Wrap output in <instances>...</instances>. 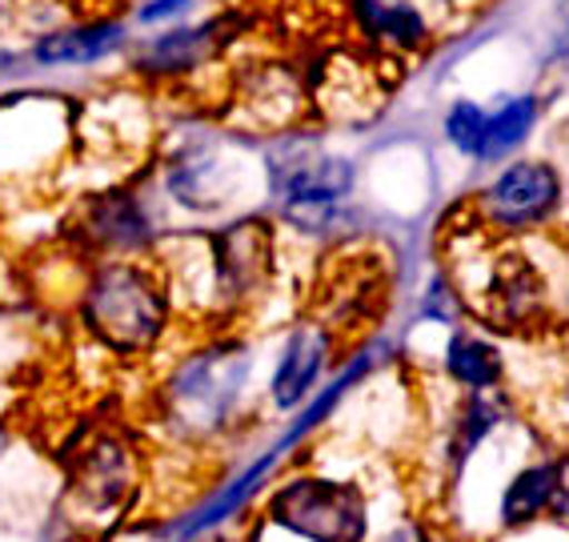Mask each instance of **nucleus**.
<instances>
[{"instance_id": "412c9836", "label": "nucleus", "mask_w": 569, "mask_h": 542, "mask_svg": "<svg viewBox=\"0 0 569 542\" xmlns=\"http://www.w3.org/2000/svg\"><path fill=\"white\" fill-rule=\"evenodd\" d=\"M377 542H433V534L421 522H397L393 531H386Z\"/></svg>"}, {"instance_id": "6e6552de", "label": "nucleus", "mask_w": 569, "mask_h": 542, "mask_svg": "<svg viewBox=\"0 0 569 542\" xmlns=\"http://www.w3.org/2000/svg\"><path fill=\"white\" fill-rule=\"evenodd\" d=\"M241 161L213 134H189L161 154L164 197L189 217H217L241 197Z\"/></svg>"}, {"instance_id": "dca6fc26", "label": "nucleus", "mask_w": 569, "mask_h": 542, "mask_svg": "<svg viewBox=\"0 0 569 542\" xmlns=\"http://www.w3.org/2000/svg\"><path fill=\"white\" fill-rule=\"evenodd\" d=\"M357 24L366 29L369 41L397 52H413L429 41L426 12L413 9L409 0H357Z\"/></svg>"}, {"instance_id": "4be33fe9", "label": "nucleus", "mask_w": 569, "mask_h": 542, "mask_svg": "<svg viewBox=\"0 0 569 542\" xmlns=\"http://www.w3.org/2000/svg\"><path fill=\"white\" fill-rule=\"evenodd\" d=\"M17 4H21V0H0V32L17 21Z\"/></svg>"}, {"instance_id": "f257e3e1", "label": "nucleus", "mask_w": 569, "mask_h": 542, "mask_svg": "<svg viewBox=\"0 0 569 542\" xmlns=\"http://www.w3.org/2000/svg\"><path fill=\"white\" fill-rule=\"evenodd\" d=\"M253 346L237 329H221L184 349L157 382V426L181 451L217 446L237 430L253 386Z\"/></svg>"}, {"instance_id": "0eeeda50", "label": "nucleus", "mask_w": 569, "mask_h": 542, "mask_svg": "<svg viewBox=\"0 0 569 542\" xmlns=\"http://www.w3.org/2000/svg\"><path fill=\"white\" fill-rule=\"evenodd\" d=\"M72 246L89 262L104 257H153L161 246V217L132 181L92 189L72 214Z\"/></svg>"}, {"instance_id": "6ab92c4d", "label": "nucleus", "mask_w": 569, "mask_h": 542, "mask_svg": "<svg viewBox=\"0 0 569 542\" xmlns=\"http://www.w3.org/2000/svg\"><path fill=\"white\" fill-rule=\"evenodd\" d=\"M189 9H193V0H141V4H137V24L153 29V24L189 17Z\"/></svg>"}, {"instance_id": "9b49d317", "label": "nucleus", "mask_w": 569, "mask_h": 542, "mask_svg": "<svg viewBox=\"0 0 569 542\" xmlns=\"http://www.w3.org/2000/svg\"><path fill=\"white\" fill-rule=\"evenodd\" d=\"M237 37L233 17H209V21L181 24V29H169L161 37H153L149 45L132 52L129 65L141 81H181V77H193L209 61L221 57V49H229V41Z\"/></svg>"}, {"instance_id": "9d476101", "label": "nucleus", "mask_w": 569, "mask_h": 542, "mask_svg": "<svg viewBox=\"0 0 569 542\" xmlns=\"http://www.w3.org/2000/svg\"><path fill=\"white\" fill-rule=\"evenodd\" d=\"M337 354V329L321 314L297 317L281 342V354L269 374V406L289 414L313 394V386L326 378L329 362Z\"/></svg>"}, {"instance_id": "5701e85b", "label": "nucleus", "mask_w": 569, "mask_h": 542, "mask_svg": "<svg viewBox=\"0 0 569 542\" xmlns=\"http://www.w3.org/2000/svg\"><path fill=\"white\" fill-rule=\"evenodd\" d=\"M4 446H9V430L0 426V454H4Z\"/></svg>"}, {"instance_id": "1a4fd4ad", "label": "nucleus", "mask_w": 569, "mask_h": 542, "mask_svg": "<svg viewBox=\"0 0 569 542\" xmlns=\"http://www.w3.org/2000/svg\"><path fill=\"white\" fill-rule=\"evenodd\" d=\"M486 262L478 294L466 297V314H481L501 334H533L549 317V277L513 237H501Z\"/></svg>"}, {"instance_id": "f03ea898", "label": "nucleus", "mask_w": 569, "mask_h": 542, "mask_svg": "<svg viewBox=\"0 0 569 542\" xmlns=\"http://www.w3.org/2000/svg\"><path fill=\"white\" fill-rule=\"evenodd\" d=\"M72 314L84 338L117 362L153 358L177 322L173 294L153 257L89 262Z\"/></svg>"}, {"instance_id": "423d86ee", "label": "nucleus", "mask_w": 569, "mask_h": 542, "mask_svg": "<svg viewBox=\"0 0 569 542\" xmlns=\"http://www.w3.org/2000/svg\"><path fill=\"white\" fill-rule=\"evenodd\" d=\"M566 181L546 157L506 161L473 197V226L489 237H521L561 214Z\"/></svg>"}, {"instance_id": "aec40b11", "label": "nucleus", "mask_w": 569, "mask_h": 542, "mask_svg": "<svg viewBox=\"0 0 569 542\" xmlns=\"http://www.w3.org/2000/svg\"><path fill=\"white\" fill-rule=\"evenodd\" d=\"M549 522H553L558 531H569V451H561V454H558V482H553Z\"/></svg>"}, {"instance_id": "2eb2a0df", "label": "nucleus", "mask_w": 569, "mask_h": 542, "mask_svg": "<svg viewBox=\"0 0 569 542\" xmlns=\"http://www.w3.org/2000/svg\"><path fill=\"white\" fill-rule=\"evenodd\" d=\"M506 418H509L506 398H498V394H466L446 434V471L449 474L466 471L469 459L493 438V430Z\"/></svg>"}, {"instance_id": "7ed1b4c3", "label": "nucleus", "mask_w": 569, "mask_h": 542, "mask_svg": "<svg viewBox=\"0 0 569 542\" xmlns=\"http://www.w3.org/2000/svg\"><path fill=\"white\" fill-rule=\"evenodd\" d=\"M201 277L173 289V306L189 294V306L213 334L233 329L249 309L264 302L277 282V234L264 214H244L217 226L213 234L193 237Z\"/></svg>"}, {"instance_id": "f3484780", "label": "nucleus", "mask_w": 569, "mask_h": 542, "mask_svg": "<svg viewBox=\"0 0 569 542\" xmlns=\"http://www.w3.org/2000/svg\"><path fill=\"white\" fill-rule=\"evenodd\" d=\"M541 121V101L533 92H521V97H509L501 101L486 121V137H481V165H498L509 161V154H518L521 145L529 141L533 125Z\"/></svg>"}, {"instance_id": "39448f33", "label": "nucleus", "mask_w": 569, "mask_h": 542, "mask_svg": "<svg viewBox=\"0 0 569 542\" xmlns=\"http://www.w3.org/2000/svg\"><path fill=\"white\" fill-rule=\"evenodd\" d=\"M69 506L81 519L129 514L144 491V454L129 430L97 426L69 454Z\"/></svg>"}, {"instance_id": "20e7f679", "label": "nucleus", "mask_w": 569, "mask_h": 542, "mask_svg": "<svg viewBox=\"0 0 569 542\" xmlns=\"http://www.w3.org/2000/svg\"><path fill=\"white\" fill-rule=\"evenodd\" d=\"M264 522L301 542H373V502L353 479L293 471L264 494Z\"/></svg>"}, {"instance_id": "a211bd4d", "label": "nucleus", "mask_w": 569, "mask_h": 542, "mask_svg": "<svg viewBox=\"0 0 569 542\" xmlns=\"http://www.w3.org/2000/svg\"><path fill=\"white\" fill-rule=\"evenodd\" d=\"M486 121H489V109H486V105L461 97V101H453L446 109V121H441V129H446V141L453 145V149H458L461 157L478 161L481 137H486Z\"/></svg>"}, {"instance_id": "b1692460", "label": "nucleus", "mask_w": 569, "mask_h": 542, "mask_svg": "<svg viewBox=\"0 0 569 542\" xmlns=\"http://www.w3.org/2000/svg\"><path fill=\"white\" fill-rule=\"evenodd\" d=\"M112 4H141V0H112Z\"/></svg>"}, {"instance_id": "ddd939ff", "label": "nucleus", "mask_w": 569, "mask_h": 542, "mask_svg": "<svg viewBox=\"0 0 569 542\" xmlns=\"http://www.w3.org/2000/svg\"><path fill=\"white\" fill-rule=\"evenodd\" d=\"M553 482H558V454L529 459L513 471V479L501 486L498 499V526L501 531H529L541 519H549L553 502Z\"/></svg>"}, {"instance_id": "f8f14e48", "label": "nucleus", "mask_w": 569, "mask_h": 542, "mask_svg": "<svg viewBox=\"0 0 569 542\" xmlns=\"http://www.w3.org/2000/svg\"><path fill=\"white\" fill-rule=\"evenodd\" d=\"M124 45H129V24L117 17H97V21L41 32L29 49V61L41 69H61V65L77 69V65H97L104 57H117Z\"/></svg>"}, {"instance_id": "4468645a", "label": "nucleus", "mask_w": 569, "mask_h": 542, "mask_svg": "<svg viewBox=\"0 0 569 542\" xmlns=\"http://www.w3.org/2000/svg\"><path fill=\"white\" fill-rule=\"evenodd\" d=\"M441 369L466 394H493L506 382L509 366L498 342L469 334V329H453L446 338V349H441Z\"/></svg>"}]
</instances>
